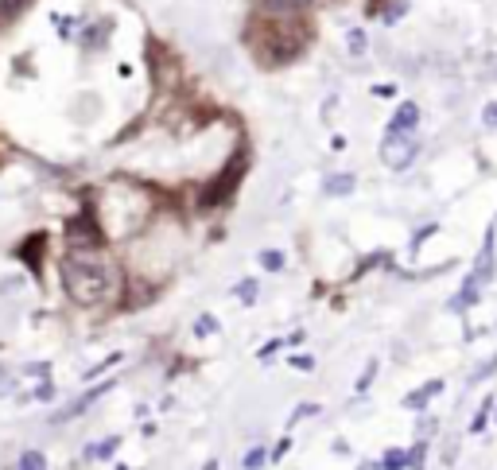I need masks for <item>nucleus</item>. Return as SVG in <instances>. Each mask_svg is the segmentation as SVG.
Instances as JSON below:
<instances>
[{"instance_id": "obj_1", "label": "nucleus", "mask_w": 497, "mask_h": 470, "mask_svg": "<svg viewBox=\"0 0 497 470\" xmlns=\"http://www.w3.org/2000/svg\"><path fill=\"white\" fill-rule=\"evenodd\" d=\"M245 39H248V47H253V55L265 66H284V63H291V58L303 55L311 32H307L299 12H260Z\"/></svg>"}, {"instance_id": "obj_2", "label": "nucleus", "mask_w": 497, "mask_h": 470, "mask_svg": "<svg viewBox=\"0 0 497 470\" xmlns=\"http://www.w3.org/2000/svg\"><path fill=\"white\" fill-rule=\"evenodd\" d=\"M63 284L70 291V300L82 303V307L109 303L117 296V272L106 269V264H97V261H86V257L63 261Z\"/></svg>"}, {"instance_id": "obj_3", "label": "nucleus", "mask_w": 497, "mask_h": 470, "mask_svg": "<svg viewBox=\"0 0 497 470\" xmlns=\"http://www.w3.org/2000/svg\"><path fill=\"white\" fill-rule=\"evenodd\" d=\"M70 245H78V249H97L101 245V230L94 222V214H78L75 222H70Z\"/></svg>"}, {"instance_id": "obj_4", "label": "nucleus", "mask_w": 497, "mask_h": 470, "mask_svg": "<svg viewBox=\"0 0 497 470\" xmlns=\"http://www.w3.org/2000/svg\"><path fill=\"white\" fill-rule=\"evenodd\" d=\"M408 132H389L385 140V164L389 168H404L408 159H412V140H404Z\"/></svg>"}, {"instance_id": "obj_5", "label": "nucleus", "mask_w": 497, "mask_h": 470, "mask_svg": "<svg viewBox=\"0 0 497 470\" xmlns=\"http://www.w3.org/2000/svg\"><path fill=\"white\" fill-rule=\"evenodd\" d=\"M241 168H245V159L238 156V159L229 164V171L222 175V179H214V187L207 190V202H222V199H229L233 187H238V179H241Z\"/></svg>"}, {"instance_id": "obj_6", "label": "nucleus", "mask_w": 497, "mask_h": 470, "mask_svg": "<svg viewBox=\"0 0 497 470\" xmlns=\"http://www.w3.org/2000/svg\"><path fill=\"white\" fill-rule=\"evenodd\" d=\"M416 117H420V109L412 106V101H408V106H401V113L392 117V128H389V132H412V128H416Z\"/></svg>"}, {"instance_id": "obj_7", "label": "nucleus", "mask_w": 497, "mask_h": 470, "mask_svg": "<svg viewBox=\"0 0 497 470\" xmlns=\"http://www.w3.org/2000/svg\"><path fill=\"white\" fill-rule=\"evenodd\" d=\"M311 0H265L260 12H303Z\"/></svg>"}, {"instance_id": "obj_8", "label": "nucleus", "mask_w": 497, "mask_h": 470, "mask_svg": "<svg viewBox=\"0 0 497 470\" xmlns=\"http://www.w3.org/2000/svg\"><path fill=\"white\" fill-rule=\"evenodd\" d=\"M20 470H47V459L39 451H24L20 455Z\"/></svg>"}, {"instance_id": "obj_9", "label": "nucleus", "mask_w": 497, "mask_h": 470, "mask_svg": "<svg viewBox=\"0 0 497 470\" xmlns=\"http://www.w3.org/2000/svg\"><path fill=\"white\" fill-rule=\"evenodd\" d=\"M16 12H24V0H5V8H0V20H12Z\"/></svg>"}, {"instance_id": "obj_10", "label": "nucleus", "mask_w": 497, "mask_h": 470, "mask_svg": "<svg viewBox=\"0 0 497 470\" xmlns=\"http://www.w3.org/2000/svg\"><path fill=\"white\" fill-rule=\"evenodd\" d=\"M486 125H497V106H490V109H486Z\"/></svg>"}, {"instance_id": "obj_11", "label": "nucleus", "mask_w": 497, "mask_h": 470, "mask_svg": "<svg viewBox=\"0 0 497 470\" xmlns=\"http://www.w3.org/2000/svg\"><path fill=\"white\" fill-rule=\"evenodd\" d=\"M5 389H8V373H5V370H0V393H5Z\"/></svg>"}]
</instances>
